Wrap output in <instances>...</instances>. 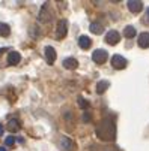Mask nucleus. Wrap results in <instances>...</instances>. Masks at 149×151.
<instances>
[{
	"mask_svg": "<svg viewBox=\"0 0 149 151\" xmlns=\"http://www.w3.org/2000/svg\"><path fill=\"white\" fill-rule=\"evenodd\" d=\"M145 23H149V8L146 9V18H145Z\"/></svg>",
	"mask_w": 149,
	"mask_h": 151,
	"instance_id": "obj_20",
	"label": "nucleus"
},
{
	"mask_svg": "<svg viewBox=\"0 0 149 151\" xmlns=\"http://www.w3.org/2000/svg\"><path fill=\"white\" fill-rule=\"evenodd\" d=\"M137 44L140 48H149V33H140L139 35V40H137Z\"/></svg>",
	"mask_w": 149,
	"mask_h": 151,
	"instance_id": "obj_9",
	"label": "nucleus"
},
{
	"mask_svg": "<svg viewBox=\"0 0 149 151\" xmlns=\"http://www.w3.org/2000/svg\"><path fill=\"white\" fill-rule=\"evenodd\" d=\"M107 58H109V54H107V51H105V50H95L93 54H92V60L95 63H98V64L105 63V61H107Z\"/></svg>",
	"mask_w": 149,
	"mask_h": 151,
	"instance_id": "obj_4",
	"label": "nucleus"
},
{
	"mask_svg": "<svg viewBox=\"0 0 149 151\" xmlns=\"http://www.w3.org/2000/svg\"><path fill=\"white\" fill-rule=\"evenodd\" d=\"M91 32H92L93 35H101V33L104 32V27H102L101 23H92V24H91Z\"/></svg>",
	"mask_w": 149,
	"mask_h": 151,
	"instance_id": "obj_15",
	"label": "nucleus"
},
{
	"mask_svg": "<svg viewBox=\"0 0 149 151\" xmlns=\"http://www.w3.org/2000/svg\"><path fill=\"white\" fill-rule=\"evenodd\" d=\"M44 52H45L47 63H48V64H53V63L56 61V51H54V48H53V47H45Z\"/></svg>",
	"mask_w": 149,
	"mask_h": 151,
	"instance_id": "obj_8",
	"label": "nucleus"
},
{
	"mask_svg": "<svg viewBox=\"0 0 149 151\" xmlns=\"http://www.w3.org/2000/svg\"><path fill=\"white\" fill-rule=\"evenodd\" d=\"M6 127H8V130H9V132H12V133L18 132L20 129H21V126H20V121H18V120H15V118L9 120V121H8V124H6Z\"/></svg>",
	"mask_w": 149,
	"mask_h": 151,
	"instance_id": "obj_12",
	"label": "nucleus"
},
{
	"mask_svg": "<svg viewBox=\"0 0 149 151\" xmlns=\"http://www.w3.org/2000/svg\"><path fill=\"white\" fill-rule=\"evenodd\" d=\"M95 133L101 141H115L116 138V124L113 121V118L107 117L101 120V123L96 126Z\"/></svg>",
	"mask_w": 149,
	"mask_h": 151,
	"instance_id": "obj_1",
	"label": "nucleus"
},
{
	"mask_svg": "<svg viewBox=\"0 0 149 151\" xmlns=\"http://www.w3.org/2000/svg\"><path fill=\"white\" fill-rule=\"evenodd\" d=\"M20 61H21V55L17 51H11L9 55H8V63L12 64V66H15V64H18Z\"/></svg>",
	"mask_w": 149,
	"mask_h": 151,
	"instance_id": "obj_13",
	"label": "nucleus"
},
{
	"mask_svg": "<svg viewBox=\"0 0 149 151\" xmlns=\"http://www.w3.org/2000/svg\"><path fill=\"white\" fill-rule=\"evenodd\" d=\"M109 87H110V82H109V81H99V82L96 84V93H98V94H102Z\"/></svg>",
	"mask_w": 149,
	"mask_h": 151,
	"instance_id": "obj_14",
	"label": "nucleus"
},
{
	"mask_svg": "<svg viewBox=\"0 0 149 151\" xmlns=\"http://www.w3.org/2000/svg\"><path fill=\"white\" fill-rule=\"evenodd\" d=\"M5 144H6V145H9V147H12V145L15 144V138H14V136H9V138H6Z\"/></svg>",
	"mask_w": 149,
	"mask_h": 151,
	"instance_id": "obj_19",
	"label": "nucleus"
},
{
	"mask_svg": "<svg viewBox=\"0 0 149 151\" xmlns=\"http://www.w3.org/2000/svg\"><path fill=\"white\" fill-rule=\"evenodd\" d=\"M136 29L133 27V26H126L125 29H123V36L125 37H128V39H131V37H134L136 36Z\"/></svg>",
	"mask_w": 149,
	"mask_h": 151,
	"instance_id": "obj_16",
	"label": "nucleus"
},
{
	"mask_svg": "<svg viewBox=\"0 0 149 151\" xmlns=\"http://www.w3.org/2000/svg\"><path fill=\"white\" fill-rule=\"evenodd\" d=\"M3 132H5V129H3V126H2V124H0V136L3 135Z\"/></svg>",
	"mask_w": 149,
	"mask_h": 151,
	"instance_id": "obj_21",
	"label": "nucleus"
},
{
	"mask_svg": "<svg viewBox=\"0 0 149 151\" xmlns=\"http://www.w3.org/2000/svg\"><path fill=\"white\" fill-rule=\"evenodd\" d=\"M78 106H80V108H83V109H84V108H88V106H89V103L86 102V99H83V97H78Z\"/></svg>",
	"mask_w": 149,
	"mask_h": 151,
	"instance_id": "obj_18",
	"label": "nucleus"
},
{
	"mask_svg": "<svg viewBox=\"0 0 149 151\" xmlns=\"http://www.w3.org/2000/svg\"><path fill=\"white\" fill-rule=\"evenodd\" d=\"M68 33V23L66 19H60L57 23V29H56V37L57 39H63Z\"/></svg>",
	"mask_w": 149,
	"mask_h": 151,
	"instance_id": "obj_3",
	"label": "nucleus"
},
{
	"mask_svg": "<svg viewBox=\"0 0 149 151\" xmlns=\"http://www.w3.org/2000/svg\"><path fill=\"white\" fill-rule=\"evenodd\" d=\"M119 40H121V35L116 30H110L107 35H105V42H107L109 45H116Z\"/></svg>",
	"mask_w": 149,
	"mask_h": 151,
	"instance_id": "obj_6",
	"label": "nucleus"
},
{
	"mask_svg": "<svg viewBox=\"0 0 149 151\" xmlns=\"http://www.w3.org/2000/svg\"><path fill=\"white\" fill-rule=\"evenodd\" d=\"M77 66H78V61H77L75 58H72V57L63 60V68H65V69L74 70V69H77Z\"/></svg>",
	"mask_w": 149,
	"mask_h": 151,
	"instance_id": "obj_11",
	"label": "nucleus"
},
{
	"mask_svg": "<svg viewBox=\"0 0 149 151\" xmlns=\"http://www.w3.org/2000/svg\"><path fill=\"white\" fill-rule=\"evenodd\" d=\"M11 35V29L8 24H0V36H3V37H8Z\"/></svg>",
	"mask_w": 149,
	"mask_h": 151,
	"instance_id": "obj_17",
	"label": "nucleus"
},
{
	"mask_svg": "<svg viewBox=\"0 0 149 151\" xmlns=\"http://www.w3.org/2000/svg\"><path fill=\"white\" fill-rule=\"evenodd\" d=\"M0 151H6V148H3V147H0Z\"/></svg>",
	"mask_w": 149,
	"mask_h": 151,
	"instance_id": "obj_23",
	"label": "nucleus"
},
{
	"mask_svg": "<svg viewBox=\"0 0 149 151\" xmlns=\"http://www.w3.org/2000/svg\"><path fill=\"white\" fill-rule=\"evenodd\" d=\"M91 45H92L91 37H88V36H80V37H78V47H80L81 50H89Z\"/></svg>",
	"mask_w": 149,
	"mask_h": 151,
	"instance_id": "obj_10",
	"label": "nucleus"
},
{
	"mask_svg": "<svg viewBox=\"0 0 149 151\" xmlns=\"http://www.w3.org/2000/svg\"><path fill=\"white\" fill-rule=\"evenodd\" d=\"M83 118H84V121H89V120H91V117H89V115H88V114H86V115H84V117H83Z\"/></svg>",
	"mask_w": 149,
	"mask_h": 151,
	"instance_id": "obj_22",
	"label": "nucleus"
},
{
	"mask_svg": "<svg viewBox=\"0 0 149 151\" xmlns=\"http://www.w3.org/2000/svg\"><path fill=\"white\" fill-rule=\"evenodd\" d=\"M112 66L115 68V69H125L126 68V60L122 57V55H119V54H116V55H113L112 57Z\"/></svg>",
	"mask_w": 149,
	"mask_h": 151,
	"instance_id": "obj_5",
	"label": "nucleus"
},
{
	"mask_svg": "<svg viewBox=\"0 0 149 151\" xmlns=\"http://www.w3.org/2000/svg\"><path fill=\"white\" fill-rule=\"evenodd\" d=\"M59 148L62 151H75V144L68 136H62L59 141Z\"/></svg>",
	"mask_w": 149,
	"mask_h": 151,
	"instance_id": "obj_2",
	"label": "nucleus"
},
{
	"mask_svg": "<svg viewBox=\"0 0 149 151\" xmlns=\"http://www.w3.org/2000/svg\"><path fill=\"white\" fill-rule=\"evenodd\" d=\"M126 5H128V9H130L133 14H139V12L143 9V3L140 2V0H130Z\"/></svg>",
	"mask_w": 149,
	"mask_h": 151,
	"instance_id": "obj_7",
	"label": "nucleus"
}]
</instances>
